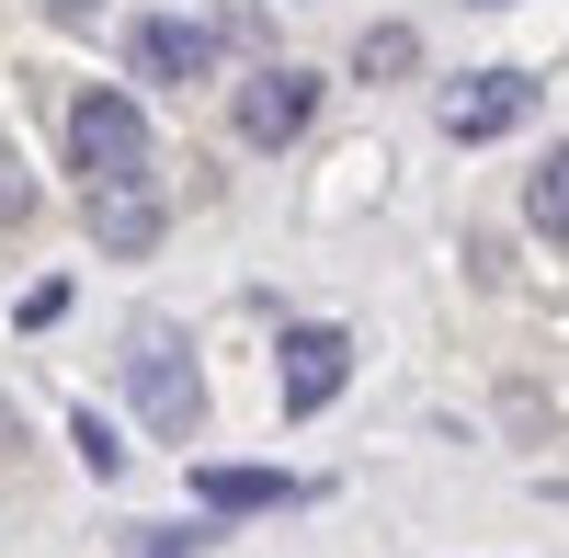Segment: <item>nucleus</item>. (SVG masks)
<instances>
[{
    "label": "nucleus",
    "mask_w": 569,
    "mask_h": 558,
    "mask_svg": "<svg viewBox=\"0 0 569 558\" xmlns=\"http://www.w3.org/2000/svg\"><path fill=\"white\" fill-rule=\"evenodd\" d=\"M69 171L91 182V195L149 182V114H137L126 91H80V103H69Z\"/></svg>",
    "instance_id": "obj_1"
},
{
    "label": "nucleus",
    "mask_w": 569,
    "mask_h": 558,
    "mask_svg": "<svg viewBox=\"0 0 569 558\" xmlns=\"http://www.w3.org/2000/svg\"><path fill=\"white\" fill-rule=\"evenodd\" d=\"M126 388H137V410H149V434H194L206 422V377H194V353H182V331H137V353H126Z\"/></svg>",
    "instance_id": "obj_2"
},
{
    "label": "nucleus",
    "mask_w": 569,
    "mask_h": 558,
    "mask_svg": "<svg viewBox=\"0 0 569 558\" xmlns=\"http://www.w3.org/2000/svg\"><path fill=\"white\" fill-rule=\"evenodd\" d=\"M308 114H319V69H251V80H240V103H228V126H240L251 149L308 137Z\"/></svg>",
    "instance_id": "obj_3"
},
{
    "label": "nucleus",
    "mask_w": 569,
    "mask_h": 558,
    "mask_svg": "<svg viewBox=\"0 0 569 558\" xmlns=\"http://www.w3.org/2000/svg\"><path fill=\"white\" fill-rule=\"evenodd\" d=\"M353 377V331H330V319H297L284 331V422H308V410H330Z\"/></svg>",
    "instance_id": "obj_4"
},
{
    "label": "nucleus",
    "mask_w": 569,
    "mask_h": 558,
    "mask_svg": "<svg viewBox=\"0 0 569 558\" xmlns=\"http://www.w3.org/2000/svg\"><path fill=\"white\" fill-rule=\"evenodd\" d=\"M525 114H536V80H525V69H467V80L445 91V137H456V149H479V137H512Z\"/></svg>",
    "instance_id": "obj_5"
},
{
    "label": "nucleus",
    "mask_w": 569,
    "mask_h": 558,
    "mask_svg": "<svg viewBox=\"0 0 569 558\" xmlns=\"http://www.w3.org/2000/svg\"><path fill=\"white\" fill-rule=\"evenodd\" d=\"M126 69L182 91V80H206V69H217V34H206V23H182V12H149V23L126 34Z\"/></svg>",
    "instance_id": "obj_6"
},
{
    "label": "nucleus",
    "mask_w": 569,
    "mask_h": 558,
    "mask_svg": "<svg viewBox=\"0 0 569 558\" xmlns=\"http://www.w3.org/2000/svg\"><path fill=\"white\" fill-rule=\"evenodd\" d=\"M194 501H206V514H273V501L297 514L308 479H284V468H194Z\"/></svg>",
    "instance_id": "obj_7"
},
{
    "label": "nucleus",
    "mask_w": 569,
    "mask_h": 558,
    "mask_svg": "<svg viewBox=\"0 0 569 558\" xmlns=\"http://www.w3.org/2000/svg\"><path fill=\"white\" fill-rule=\"evenodd\" d=\"M91 228H103V251H149V240H160L149 182H126V195H91Z\"/></svg>",
    "instance_id": "obj_8"
},
{
    "label": "nucleus",
    "mask_w": 569,
    "mask_h": 558,
    "mask_svg": "<svg viewBox=\"0 0 569 558\" xmlns=\"http://www.w3.org/2000/svg\"><path fill=\"white\" fill-rule=\"evenodd\" d=\"M525 217H536V240H569V149L525 182Z\"/></svg>",
    "instance_id": "obj_9"
},
{
    "label": "nucleus",
    "mask_w": 569,
    "mask_h": 558,
    "mask_svg": "<svg viewBox=\"0 0 569 558\" xmlns=\"http://www.w3.org/2000/svg\"><path fill=\"white\" fill-rule=\"evenodd\" d=\"M410 58H421V34H410V23H376V34L353 46V69H365V80H399Z\"/></svg>",
    "instance_id": "obj_10"
},
{
    "label": "nucleus",
    "mask_w": 569,
    "mask_h": 558,
    "mask_svg": "<svg viewBox=\"0 0 569 558\" xmlns=\"http://www.w3.org/2000/svg\"><path fill=\"white\" fill-rule=\"evenodd\" d=\"M69 445H80V468H91V479H114V468H126V445H114V422H103V410H80V422H69Z\"/></svg>",
    "instance_id": "obj_11"
}]
</instances>
